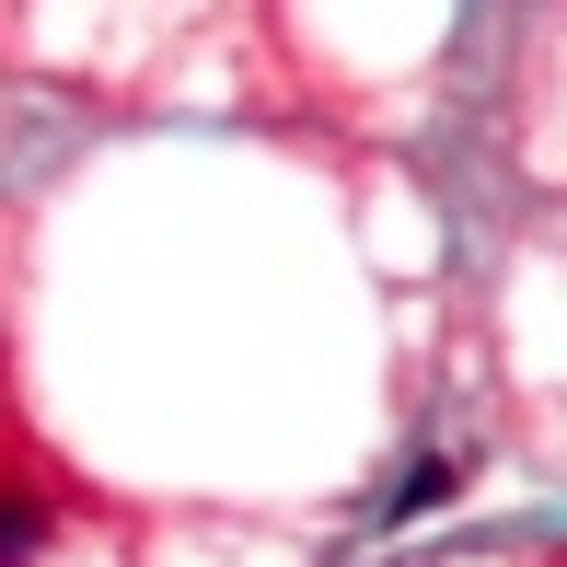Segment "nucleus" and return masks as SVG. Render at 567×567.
<instances>
[{
    "mask_svg": "<svg viewBox=\"0 0 567 567\" xmlns=\"http://www.w3.org/2000/svg\"><path fill=\"white\" fill-rule=\"evenodd\" d=\"M452 486H463V452H429V463H417V475H405V486H394V498H382V522H417V509H441V498H452Z\"/></svg>",
    "mask_w": 567,
    "mask_h": 567,
    "instance_id": "f257e3e1",
    "label": "nucleus"
},
{
    "mask_svg": "<svg viewBox=\"0 0 567 567\" xmlns=\"http://www.w3.org/2000/svg\"><path fill=\"white\" fill-rule=\"evenodd\" d=\"M35 556H47V509L23 486H0V567H35Z\"/></svg>",
    "mask_w": 567,
    "mask_h": 567,
    "instance_id": "f03ea898",
    "label": "nucleus"
}]
</instances>
